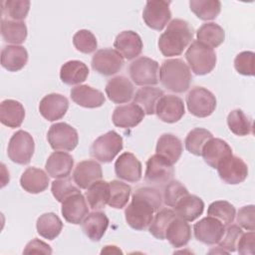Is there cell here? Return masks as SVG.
Returning a JSON list of instances; mask_svg holds the SVG:
<instances>
[{"mask_svg": "<svg viewBox=\"0 0 255 255\" xmlns=\"http://www.w3.org/2000/svg\"><path fill=\"white\" fill-rule=\"evenodd\" d=\"M159 80L168 91L183 93L188 90L192 77L189 67L183 60L167 59L160 66Z\"/></svg>", "mask_w": 255, "mask_h": 255, "instance_id": "obj_3", "label": "cell"}, {"mask_svg": "<svg viewBox=\"0 0 255 255\" xmlns=\"http://www.w3.org/2000/svg\"><path fill=\"white\" fill-rule=\"evenodd\" d=\"M110 183V198L108 204L117 209L125 207L129 199L131 188L128 184L120 181L112 180Z\"/></svg>", "mask_w": 255, "mask_h": 255, "instance_id": "obj_41", "label": "cell"}, {"mask_svg": "<svg viewBox=\"0 0 255 255\" xmlns=\"http://www.w3.org/2000/svg\"><path fill=\"white\" fill-rule=\"evenodd\" d=\"M211 137H213V135L209 130L202 128H195L190 130L185 137V148L194 155H201L203 145Z\"/></svg>", "mask_w": 255, "mask_h": 255, "instance_id": "obj_43", "label": "cell"}, {"mask_svg": "<svg viewBox=\"0 0 255 255\" xmlns=\"http://www.w3.org/2000/svg\"><path fill=\"white\" fill-rule=\"evenodd\" d=\"M70 95L74 103L88 109L102 107L106 101L105 96L101 91L88 85H78L72 88Z\"/></svg>", "mask_w": 255, "mask_h": 255, "instance_id": "obj_23", "label": "cell"}, {"mask_svg": "<svg viewBox=\"0 0 255 255\" xmlns=\"http://www.w3.org/2000/svg\"><path fill=\"white\" fill-rule=\"evenodd\" d=\"M51 191L53 196L61 203L71 195L81 192L80 187L73 184L72 179L69 176L54 180L52 182Z\"/></svg>", "mask_w": 255, "mask_h": 255, "instance_id": "obj_46", "label": "cell"}, {"mask_svg": "<svg viewBox=\"0 0 255 255\" xmlns=\"http://www.w3.org/2000/svg\"><path fill=\"white\" fill-rule=\"evenodd\" d=\"M124 57L114 49L98 50L92 58V68L103 76L117 74L124 66Z\"/></svg>", "mask_w": 255, "mask_h": 255, "instance_id": "obj_11", "label": "cell"}, {"mask_svg": "<svg viewBox=\"0 0 255 255\" xmlns=\"http://www.w3.org/2000/svg\"><path fill=\"white\" fill-rule=\"evenodd\" d=\"M191 238L190 225L183 219L175 217L168 225L165 232V239L175 248L185 246Z\"/></svg>", "mask_w": 255, "mask_h": 255, "instance_id": "obj_33", "label": "cell"}, {"mask_svg": "<svg viewBox=\"0 0 255 255\" xmlns=\"http://www.w3.org/2000/svg\"><path fill=\"white\" fill-rule=\"evenodd\" d=\"M216 168L220 178L228 184H239L248 175V166L245 161L233 154L223 158Z\"/></svg>", "mask_w": 255, "mask_h": 255, "instance_id": "obj_12", "label": "cell"}, {"mask_svg": "<svg viewBox=\"0 0 255 255\" xmlns=\"http://www.w3.org/2000/svg\"><path fill=\"white\" fill-rule=\"evenodd\" d=\"M62 215L72 224H80L89 214L87 200L81 192L75 193L62 202Z\"/></svg>", "mask_w": 255, "mask_h": 255, "instance_id": "obj_19", "label": "cell"}, {"mask_svg": "<svg viewBox=\"0 0 255 255\" xmlns=\"http://www.w3.org/2000/svg\"><path fill=\"white\" fill-rule=\"evenodd\" d=\"M110 198V183L105 180H98L90 185L86 191V200L89 206L94 209L104 208Z\"/></svg>", "mask_w": 255, "mask_h": 255, "instance_id": "obj_35", "label": "cell"}, {"mask_svg": "<svg viewBox=\"0 0 255 255\" xmlns=\"http://www.w3.org/2000/svg\"><path fill=\"white\" fill-rule=\"evenodd\" d=\"M25 118L23 105L15 100H4L0 105V122L11 128H19Z\"/></svg>", "mask_w": 255, "mask_h": 255, "instance_id": "obj_30", "label": "cell"}, {"mask_svg": "<svg viewBox=\"0 0 255 255\" xmlns=\"http://www.w3.org/2000/svg\"><path fill=\"white\" fill-rule=\"evenodd\" d=\"M114 253V252H116V253H122V251L120 250V249H118L117 248V246H106L103 250H102V252L101 253Z\"/></svg>", "mask_w": 255, "mask_h": 255, "instance_id": "obj_54", "label": "cell"}, {"mask_svg": "<svg viewBox=\"0 0 255 255\" xmlns=\"http://www.w3.org/2000/svg\"><path fill=\"white\" fill-rule=\"evenodd\" d=\"M158 63L148 57H139L128 67V74L137 86H153L158 83Z\"/></svg>", "mask_w": 255, "mask_h": 255, "instance_id": "obj_8", "label": "cell"}, {"mask_svg": "<svg viewBox=\"0 0 255 255\" xmlns=\"http://www.w3.org/2000/svg\"><path fill=\"white\" fill-rule=\"evenodd\" d=\"M174 174L173 164L158 154L151 155L146 161L144 178L153 184H163L169 182Z\"/></svg>", "mask_w": 255, "mask_h": 255, "instance_id": "obj_14", "label": "cell"}, {"mask_svg": "<svg viewBox=\"0 0 255 255\" xmlns=\"http://www.w3.org/2000/svg\"><path fill=\"white\" fill-rule=\"evenodd\" d=\"M254 205H246L239 209L237 214V222L241 227H243L246 230L254 231L255 229V219L254 215Z\"/></svg>", "mask_w": 255, "mask_h": 255, "instance_id": "obj_51", "label": "cell"}, {"mask_svg": "<svg viewBox=\"0 0 255 255\" xmlns=\"http://www.w3.org/2000/svg\"><path fill=\"white\" fill-rule=\"evenodd\" d=\"M115 172L123 180L136 182L141 178V163L131 152H124L115 162Z\"/></svg>", "mask_w": 255, "mask_h": 255, "instance_id": "obj_18", "label": "cell"}, {"mask_svg": "<svg viewBox=\"0 0 255 255\" xmlns=\"http://www.w3.org/2000/svg\"><path fill=\"white\" fill-rule=\"evenodd\" d=\"M242 229L236 224H229L228 227L225 229L224 235L221 240L218 242L219 248L225 250L226 252H234L237 248V243L242 235Z\"/></svg>", "mask_w": 255, "mask_h": 255, "instance_id": "obj_49", "label": "cell"}, {"mask_svg": "<svg viewBox=\"0 0 255 255\" xmlns=\"http://www.w3.org/2000/svg\"><path fill=\"white\" fill-rule=\"evenodd\" d=\"M74 165V158L65 151H54L48 157L45 168L51 177L64 178L68 177Z\"/></svg>", "mask_w": 255, "mask_h": 255, "instance_id": "obj_24", "label": "cell"}, {"mask_svg": "<svg viewBox=\"0 0 255 255\" xmlns=\"http://www.w3.org/2000/svg\"><path fill=\"white\" fill-rule=\"evenodd\" d=\"M52 248L44 241L34 238L25 246L24 254H52Z\"/></svg>", "mask_w": 255, "mask_h": 255, "instance_id": "obj_53", "label": "cell"}, {"mask_svg": "<svg viewBox=\"0 0 255 255\" xmlns=\"http://www.w3.org/2000/svg\"><path fill=\"white\" fill-rule=\"evenodd\" d=\"M254 245H255V233L254 231L242 233L240 236L237 248L239 254L241 255H253L254 254Z\"/></svg>", "mask_w": 255, "mask_h": 255, "instance_id": "obj_52", "label": "cell"}, {"mask_svg": "<svg viewBox=\"0 0 255 255\" xmlns=\"http://www.w3.org/2000/svg\"><path fill=\"white\" fill-rule=\"evenodd\" d=\"M190 10L201 20L215 19L221 10V2L218 0H190Z\"/></svg>", "mask_w": 255, "mask_h": 255, "instance_id": "obj_39", "label": "cell"}, {"mask_svg": "<svg viewBox=\"0 0 255 255\" xmlns=\"http://www.w3.org/2000/svg\"><path fill=\"white\" fill-rule=\"evenodd\" d=\"M109 226V218L102 211L89 213L82 222L85 235L92 241H100Z\"/></svg>", "mask_w": 255, "mask_h": 255, "instance_id": "obj_27", "label": "cell"}, {"mask_svg": "<svg viewBox=\"0 0 255 255\" xmlns=\"http://www.w3.org/2000/svg\"><path fill=\"white\" fill-rule=\"evenodd\" d=\"M123 149V137L115 130L99 136L91 145L92 157L101 162H111Z\"/></svg>", "mask_w": 255, "mask_h": 255, "instance_id": "obj_5", "label": "cell"}, {"mask_svg": "<svg viewBox=\"0 0 255 255\" xmlns=\"http://www.w3.org/2000/svg\"><path fill=\"white\" fill-rule=\"evenodd\" d=\"M185 59L195 75L209 74L216 65V54L214 50L201 42H191L185 52Z\"/></svg>", "mask_w": 255, "mask_h": 255, "instance_id": "obj_4", "label": "cell"}, {"mask_svg": "<svg viewBox=\"0 0 255 255\" xmlns=\"http://www.w3.org/2000/svg\"><path fill=\"white\" fill-rule=\"evenodd\" d=\"M175 213L173 210L169 208H163L156 212V214L153 216L152 221L150 225L148 226L149 233L159 239L163 240L165 239V232L169 225V223L175 218Z\"/></svg>", "mask_w": 255, "mask_h": 255, "instance_id": "obj_40", "label": "cell"}, {"mask_svg": "<svg viewBox=\"0 0 255 255\" xmlns=\"http://www.w3.org/2000/svg\"><path fill=\"white\" fill-rule=\"evenodd\" d=\"M232 154L230 145L221 138L211 137L206 141L201 150L204 161L211 167L216 168L217 164L225 157Z\"/></svg>", "mask_w": 255, "mask_h": 255, "instance_id": "obj_25", "label": "cell"}, {"mask_svg": "<svg viewBox=\"0 0 255 255\" xmlns=\"http://www.w3.org/2000/svg\"><path fill=\"white\" fill-rule=\"evenodd\" d=\"M164 96L163 91L159 88L146 86L140 88L133 95V103L137 105L145 115H153L158 100Z\"/></svg>", "mask_w": 255, "mask_h": 255, "instance_id": "obj_34", "label": "cell"}, {"mask_svg": "<svg viewBox=\"0 0 255 255\" xmlns=\"http://www.w3.org/2000/svg\"><path fill=\"white\" fill-rule=\"evenodd\" d=\"M28 62V52L20 45H8L1 51V65L9 72L22 70Z\"/></svg>", "mask_w": 255, "mask_h": 255, "instance_id": "obj_26", "label": "cell"}, {"mask_svg": "<svg viewBox=\"0 0 255 255\" xmlns=\"http://www.w3.org/2000/svg\"><path fill=\"white\" fill-rule=\"evenodd\" d=\"M47 139L54 150L72 151L78 145L79 135L72 126L66 123H56L50 127Z\"/></svg>", "mask_w": 255, "mask_h": 255, "instance_id": "obj_7", "label": "cell"}, {"mask_svg": "<svg viewBox=\"0 0 255 255\" xmlns=\"http://www.w3.org/2000/svg\"><path fill=\"white\" fill-rule=\"evenodd\" d=\"M187 188L178 180H170L163 190V201L166 206L174 207L184 196L188 195Z\"/></svg>", "mask_w": 255, "mask_h": 255, "instance_id": "obj_47", "label": "cell"}, {"mask_svg": "<svg viewBox=\"0 0 255 255\" xmlns=\"http://www.w3.org/2000/svg\"><path fill=\"white\" fill-rule=\"evenodd\" d=\"M36 228L40 236L48 240H53L61 233L63 229V222L57 214L48 212L42 214L37 219Z\"/></svg>", "mask_w": 255, "mask_h": 255, "instance_id": "obj_36", "label": "cell"}, {"mask_svg": "<svg viewBox=\"0 0 255 255\" xmlns=\"http://www.w3.org/2000/svg\"><path fill=\"white\" fill-rule=\"evenodd\" d=\"M20 184L25 191L36 194L48 188L49 177L44 170L31 166L22 173Z\"/></svg>", "mask_w": 255, "mask_h": 255, "instance_id": "obj_28", "label": "cell"}, {"mask_svg": "<svg viewBox=\"0 0 255 255\" xmlns=\"http://www.w3.org/2000/svg\"><path fill=\"white\" fill-rule=\"evenodd\" d=\"M2 14L8 16L14 21L25 19L30 10V1L28 0H5L1 3Z\"/></svg>", "mask_w": 255, "mask_h": 255, "instance_id": "obj_45", "label": "cell"}, {"mask_svg": "<svg viewBox=\"0 0 255 255\" xmlns=\"http://www.w3.org/2000/svg\"><path fill=\"white\" fill-rule=\"evenodd\" d=\"M73 44L75 48L85 54L93 53L97 50L98 42L96 36L89 30L83 29L76 32L73 37Z\"/></svg>", "mask_w": 255, "mask_h": 255, "instance_id": "obj_48", "label": "cell"}, {"mask_svg": "<svg viewBox=\"0 0 255 255\" xmlns=\"http://www.w3.org/2000/svg\"><path fill=\"white\" fill-rule=\"evenodd\" d=\"M203 210V200L196 195L188 194L177 202L173 211L176 217L185 221H193L202 214Z\"/></svg>", "mask_w": 255, "mask_h": 255, "instance_id": "obj_29", "label": "cell"}, {"mask_svg": "<svg viewBox=\"0 0 255 255\" xmlns=\"http://www.w3.org/2000/svg\"><path fill=\"white\" fill-rule=\"evenodd\" d=\"M155 151L156 154L162 156L171 164H174L182 153V142L174 134L163 133L157 140Z\"/></svg>", "mask_w": 255, "mask_h": 255, "instance_id": "obj_31", "label": "cell"}, {"mask_svg": "<svg viewBox=\"0 0 255 255\" xmlns=\"http://www.w3.org/2000/svg\"><path fill=\"white\" fill-rule=\"evenodd\" d=\"M143 111L134 103L119 106L114 110L113 123L122 128H130L137 126L144 118Z\"/></svg>", "mask_w": 255, "mask_h": 255, "instance_id": "obj_22", "label": "cell"}, {"mask_svg": "<svg viewBox=\"0 0 255 255\" xmlns=\"http://www.w3.org/2000/svg\"><path fill=\"white\" fill-rule=\"evenodd\" d=\"M229 129L236 135L244 136L252 132V122L242 110H233L227 117Z\"/></svg>", "mask_w": 255, "mask_h": 255, "instance_id": "obj_42", "label": "cell"}, {"mask_svg": "<svg viewBox=\"0 0 255 255\" xmlns=\"http://www.w3.org/2000/svg\"><path fill=\"white\" fill-rule=\"evenodd\" d=\"M170 3V1L162 0L147 1L142 12V18L146 26L153 30L161 31L171 19Z\"/></svg>", "mask_w": 255, "mask_h": 255, "instance_id": "obj_10", "label": "cell"}, {"mask_svg": "<svg viewBox=\"0 0 255 255\" xmlns=\"http://www.w3.org/2000/svg\"><path fill=\"white\" fill-rule=\"evenodd\" d=\"M196 38L197 41L213 49L217 48L223 43L225 39V32L218 24L209 22L198 28L196 31Z\"/></svg>", "mask_w": 255, "mask_h": 255, "instance_id": "obj_38", "label": "cell"}, {"mask_svg": "<svg viewBox=\"0 0 255 255\" xmlns=\"http://www.w3.org/2000/svg\"><path fill=\"white\" fill-rule=\"evenodd\" d=\"M89 76V68L82 61L71 60L66 62L60 70L61 81L69 86L79 85Z\"/></svg>", "mask_w": 255, "mask_h": 255, "instance_id": "obj_32", "label": "cell"}, {"mask_svg": "<svg viewBox=\"0 0 255 255\" xmlns=\"http://www.w3.org/2000/svg\"><path fill=\"white\" fill-rule=\"evenodd\" d=\"M102 177V166L96 160L92 159L79 162L73 172V179L75 183L82 189H88L90 185L98 180H101Z\"/></svg>", "mask_w": 255, "mask_h": 255, "instance_id": "obj_17", "label": "cell"}, {"mask_svg": "<svg viewBox=\"0 0 255 255\" xmlns=\"http://www.w3.org/2000/svg\"><path fill=\"white\" fill-rule=\"evenodd\" d=\"M195 238L207 245L218 244L225 232V225L218 219L207 216L193 225Z\"/></svg>", "mask_w": 255, "mask_h": 255, "instance_id": "obj_13", "label": "cell"}, {"mask_svg": "<svg viewBox=\"0 0 255 255\" xmlns=\"http://www.w3.org/2000/svg\"><path fill=\"white\" fill-rule=\"evenodd\" d=\"M235 70L244 76L254 75V53L251 51H244L239 53L234 60Z\"/></svg>", "mask_w": 255, "mask_h": 255, "instance_id": "obj_50", "label": "cell"}, {"mask_svg": "<svg viewBox=\"0 0 255 255\" xmlns=\"http://www.w3.org/2000/svg\"><path fill=\"white\" fill-rule=\"evenodd\" d=\"M69 108L68 99L61 95L52 93L45 96L39 104V112L43 118L49 122L62 119Z\"/></svg>", "mask_w": 255, "mask_h": 255, "instance_id": "obj_16", "label": "cell"}, {"mask_svg": "<svg viewBox=\"0 0 255 255\" xmlns=\"http://www.w3.org/2000/svg\"><path fill=\"white\" fill-rule=\"evenodd\" d=\"M35 142L32 135L25 130H17L11 136L7 154L8 157L15 163L28 164L34 154Z\"/></svg>", "mask_w": 255, "mask_h": 255, "instance_id": "obj_6", "label": "cell"}, {"mask_svg": "<svg viewBox=\"0 0 255 255\" xmlns=\"http://www.w3.org/2000/svg\"><path fill=\"white\" fill-rule=\"evenodd\" d=\"M114 47L125 59L132 60L140 55L143 44L137 33L123 31L116 37Z\"/></svg>", "mask_w": 255, "mask_h": 255, "instance_id": "obj_21", "label": "cell"}, {"mask_svg": "<svg viewBox=\"0 0 255 255\" xmlns=\"http://www.w3.org/2000/svg\"><path fill=\"white\" fill-rule=\"evenodd\" d=\"M162 196L158 189L144 186L136 189L131 202L126 207L125 216L128 224L135 230H145L150 225L154 212L159 209Z\"/></svg>", "mask_w": 255, "mask_h": 255, "instance_id": "obj_1", "label": "cell"}, {"mask_svg": "<svg viewBox=\"0 0 255 255\" xmlns=\"http://www.w3.org/2000/svg\"><path fill=\"white\" fill-rule=\"evenodd\" d=\"M183 101L173 95L162 96L155 107V114L157 118L167 124L178 122L184 115Z\"/></svg>", "mask_w": 255, "mask_h": 255, "instance_id": "obj_15", "label": "cell"}, {"mask_svg": "<svg viewBox=\"0 0 255 255\" xmlns=\"http://www.w3.org/2000/svg\"><path fill=\"white\" fill-rule=\"evenodd\" d=\"M186 105L191 115L197 118H206L214 112L216 99L209 90L203 87H195L188 92Z\"/></svg>", "mask_w": 255, "mask_h": 255, "instance_id": "obj_9", "label": "cell"}, {"mask_svg": "<svg viewBox=\"0 0 255 255\" xmlns=\"http://www.w3.org/2000/svg\"><path fill=\"white\" fill-rule=\"evenodd\" d=\"M1 36L4 42L18 45L22 44L27 38V27L22 21L2 19Z\"/></svg>", "mask_w": 255, "mask_h": 255, "instance_id": "obj_37", "label": "cell"}, {"mask_svg": "<svg viewBox=\"0 0 255 255\" xmlns=\"http://www.w3.org/2000/svg\"><path fill=\"white\" fill-rule=\"evenodd\" d=\"M194 29L185 20L173 19L159 36L158 48L165 57L180 55L193 39Z\"/></svg>", "mask_w": 255, "mask_h": 255, "instance_id": "obj_2", "label": "cell"}, {"mask_svg": "<svg viewBox=\"0 0 255 255\" xmlns=\"http://www.w3.org/2000/svg\"><path fill=\"white\" fill-rule=\"evenodd\" d=\"M105 91L109 100L115 104L128 103L134 95L133 85L125 76H116L110 79L106 85Z\"/></svg>", "mask_w": 255, "mask_h": 255, "instance_id": "obj_20", "label": "cell"}, {"mask_svg": "<svg viewBox=\"0 0 255 255\" xmlns=\"http://www.w3.org/2000/svg\"><path fill=\"white\" fill-rule=\"evenodd\" d=\"M207 215L218 219L224 225H229L235 218L236 210L230 202L225 200H217L208 206Z\"/></svg>", "mask_w": 255, "mask_h": 255, "instance_id": "obj_44", "label": "cell"}]
</instances>
